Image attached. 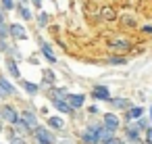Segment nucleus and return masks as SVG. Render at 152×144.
<instances>
[{
  "instance_id": "nucleus-31",
  "label": "nucleus",
  "mask_w": 152,
  "mask_h": 144,
  "mask_svg": "<svg viewBox=\"0 0 152 144\" xmlns=\"http://www.w3.org/2000/svg\"><path fill=\"white\" fill-rule=\"evenodd\" d=\"M86 113H90V115H94V117H100V115H102V111H100L98 104H88V107H86Z\"/></svg>"
},
{
  "instance_id": "nucleus-14",
  "label": "nucleus",
  "mask_w": 152,
  "mask_h": 144,
  "mask_svg": "<svg viewBox=\"0 0 152 144\" xmlns=\"http://www.w3.org/2000/svg\"><path fill=\"white\" fill-rule=\"evenodd\" d=\"M108 48H110V50H115L117 54H121V52L131 50V42H129V40H125V38H115V40H110V42H108Z\"/></svg>"
},
{
  "instance_id": "nucleus-33",
  "label": "nucleus",
  "mask_w": 152,
  "mask_h": 144,
  "mask_svg": "<svg viewBox=\"0 0 152 144\" xmlns=\"http://www.w3.org/2000/svg\"><path fill=\"white\" fill-rule=\"evenodd\" d=\"M142 138H144V142H146V144H152V125L142 134Z\"/></svg>"
},
{
  "instance_id": "nucleus-8",
  "label": "nucleus",
  "mask_w": 152,
  "mask_h": 144,
  "mask_svg": "<svg viewBox=\"0 0 152 144\" xmlns=\"http://www.w3.org/2000/svg\"><path fill=\"white\" fill-rule=\"evenodd\" d=\"M108 104H110V109L115 111V113H125V111H129L131 107H133V100H129V98H125V96H113L110 100H108Z\"/></svg>"
},
{
  "instance_id": "nucleus-32",
  "label": "nucleus",
  "mask_w": 152,
  "mask_h": 144,
  "mask_svg": "<svg viewBox=\"0 0 152 144\" xmlns=\"http://www.w3.org/2000/svg\"><path fill=\"white\" fill-rule=\"evenodd\" d=\"M11 40H0V54H4L7 57V52H9V48H11Z\"/></svg>"
},
{
  "instance_id": "nucleus-18",
  "label": "nucleus",
  "mask_w": 152,
  "mask_h": 144,
  "mask_svg": "<svg viewBox=\"0 0 152 144\" xmlns=\"http://www.w3.org/2000/svg\"><path fill=\"white\" fill-rule=\"evenodd\" d=\"M77 140H79V144H100V142H98V138H96V134H94V132H90V129H86V127H81V129H79Z\"/></svg>"
},
{
  "instance_id": "nucleus-43",
  "label": "nucleus",
  "mask_w": 152,
  "mask_h": 144,
  "mask_svg": "<svg viewBox=\"0 0 152 144\" xmlns=\"http://www.w3.org/2000/svg\"><path fill=\"white\" fill-rule=\"evenodd\" d=\"M50 2H54V0H50Z\"/></svg>"
},
{
  "instance_id": "nucleus-24",
  "label": "nucleus",
  "mask_w": 152,
  "mask_h": 144,
  "mask_svg": "<svg viewBox=\"0 0 152 144\" xmlns=\"http://www.w3.org/2000/svg\"><path fill=\"white\" fill-rule=\"evenodd\" d=\"M115 136H117V134H115V132H110V129H106L104 125H102V129H100V132L96 134V138H98V142H100V144H104V142L113 140Z\"/></svg>"
},
{
  "instance_id": "nucleus-19",
  "label": "nucleus",
  "mask_w": 152,
  "mask_h": 144,
  "mask_svg": "<svg viewBox=\"0 0 152 144\" xmlns=\"http://www.w3.org/2000/svg\"><path fill=\"white\" fill-rule=\"evenodd\" d=\"M46 94H48V100H52V98H67L69 88L67 86H52V88H46Z\"/></svg>"
},
{
  "instance_id": "nucleus-5",
  "label": "nucleus",
  "mask_w": 152,
  "mask_h": 144,
  "mask_svg": "<svg viewBox=\"0 0 152 144\" xmlns=\"http://www.w3.org/2000/svg\"><path fill=\"white\" fill-rule=\"evenodd\" d=\"M90 98L96 100V102H108L113 96H110V90L106 84H94L92 90H90Z\"/></svg>"
},
{
  "instance_id": "nucleus-39",
  "label": "nucleus",
  "mask_w": 152,
  "mask_h": 144,
  "mask_svg": "<svg viewBox=\"0 0 152 144\" xmlns=\"http://www.w3.org/2000/svg\"><path fill=\"white\" fill-rule=\"evenodd\" d=\"M4 21H7V13L0 9V23H4Z\"/></svg>"
},
{
  "instance_id": "nucleus-13",
  "label": "nucleus",
  "mask_w": 152,
  "mask_h": 144,
  "mask_svg": "<svg viewBox=\"0 0 152 144\" xmlns=\"http://www.w3.org/2000/svg\"><path fill=\"white\" fill-rule=\"evenodd\" d=\"M65 100L69 102V107L73 111H79V109L86 107V94H81V92H69Z\"/></svg>"
},
{
  "instance_id": "nucleus-22",
  "label": "nucleus",
  "mask_w": 152,
  "mask_h": 144,
  "mask_svg": "<svg viewBox=\"0 0 152 144\" xmlns=\"http://www.w3.org/2000/svg\"><path fill=\"white\" fill-rule=\"evenodd\" d=\"M127 63H129V59L123 57V54H113V57L106 59V65H110V67H125Z\"/></svg>"
},
{
  "instance_id": "nucleus-38",
  "label": "nucleus",
  "mask_w": 152,
  "mask_h": 144,
  "mask_svg": "<svg viewBox=\"0 0 152 144\" xmlns=\"http://www.w3.org/2000/svg\"><path fill=\"white\" fill-rule=\"evenodd\" d=\"M56 144H75V142H73L71 138H67V136H65V138H58V142H56Z\"/></svg>"
},
{
  "instance_id": "nucleus-20",
  "label": "nucleus",
  "mask_w": 152,
  "mask_h": 144,
  "mask_svg": "<svg viewBox=\"0 0 152 144\" xmlns=\"http://www.w3.org/2000/svg\"><path fill=\"white\" fill-rule=\"evenodd\" d=\"M4 65H7V71H9V75H11L13 79H21V69H19V63H17V61L4 57Z\"/></svg>"
},
{
  "instance_id": "nucleus-26",
  "label": "nucleus",
  "mask_w": 152,
  "mask_h": 144,
  "mask_svg": "<svg viewBox=\"0 0 152 144\" xmlns=\"http://www.w3.org/2000/svg\"><path fill=\"white\" fill-rule=\"evenodd\" d=\"M48 23H50V15H48V13H44V11H42V13H38V15H36V25H38L40 29L48 27Z\"/></svg>"
},
{
  "instance_id": "nucleus-3",
  "label": "nucleus",
  "mask_w": 152,
  "mask_h": 144,
  "mask_svg": "<svg viewBox=\"0 0 152 144\" xmlns=\"http://www.w3.org/2000/svg\"><path fill=\"white\" fill-rule=\"evenodd\" d=\"M100 119H102V125H104L106 129L115 132V134L123 127V119H121L119 113H115V111H106V113H102Z\"/></svg>"
},
{
  "instance_id": "nucleus-11",
  "label": "nucleus",
  "mask_w": 152,
  "mask_h": 144,
  "mask_svg": "<svg viewBox=\"0 0 152 144\" xmlns=\"http://www.w3.org/2000/svg\"><path fill=\"white\" fill-rule=\"evenodd\" d=\"M144 115H146V109H144V107H140V104H133L129 111H125V113H123V117H121V119H123V123H135V121H137L140 117H144Z\"/></svg>"
},
{
  "instance_id": "nucleus-23",
  "label": "nucleus",
  "mask_w": 152,
  "mask_h": 144,
  "mask_svg": "<svg viewBox=\"0 0 152 144\" xmlns=\"http://www.w3.org/2000/svg\"><path fill=\"white\" fill-rule=\"evenodd\" d=\"M98 17H102L104 21H115L119 15H117L115 7H102V9H100V13H98Z\"/></svg>"
},
{
  "instance_id": "nucleus-2",
  "label": "nucleus",
  "mask_w": 152,
  "mask_h": 144,
  "mask_svg": "<svg viewBox=\"0 0 152 144\" xmlns=\"http://www.w3.org/2000/svg\"><path fill=\"white\" fill-rule=\"evenodd\" d=\"M0 119H2L7 125H15V123L21 119V113H19V109H17L15 104L2 102V104H0Z\"/></svg>"
},
{
  "instance_id": "nucleus-41",
  "label": "nucleus",
  "mask_w": 152,
  "mask_h": 144,
  "mask_svg": "<svg viewBox=\"0 0 152 144\" xmlns=\"http://www.w3.org/2000/svg\"><path fill=\"white\" fill-rule=\"evenodd\" d=\"M4 127H7V123H4L2 119H0V134H2V132H4Z\"/></svg>"
},
{
  "instance_id": "nucleus-37",
  "label": "nucleus",
  "mask_w": 152,
  "mask_h": 144,
  "mask_svg": "<svg viewBox=\"0 0 152 144\" xmlns=\"http://www.w3.org/2000/svg\"><path fill=\"white\" fill-rule=\"evenodd\" d=\"M42 2H44V0H29V4H31L34 9H38V11L42 9Z\"/></svg>"
},
{
  "instance_id": "nucleus-21",
  "label": "nucleus",
  "mask_w": 152,
  "mask_h": 144,
  "mask_svg": "<svg viewBox=\"0 0 152 144\" xmlns=\"http://www.w3.org/2000/svg\"><path fill=\"white\" fill-rule=\"evenodd\" d=\"M19 86H21V88L25 90V94H29V96H36V94L42 90V86H40V84H36V82H29V79H23V77L19 79Z\"/></svg>"
},
{
  "instance_id": "nucleus-1",
  "label": "nucleus",
  "mask_w": 152,
  "mask_h": 144,
  "mask_svg": "<svg viewBox=\"0 0 152 144\" xmlns=\"http://www.w3.org/2000/svg\"><path fill=\"white\" fill-rule=\"evenodd\" d=\"M31 140L34 144H56L58 142L56 134L50 127H46V123H40L36 129H31Z\"/></svg>"
},
{
  "instance_id": "nucleus-30",
  "label": "nucleus",
  "mask_w": 152,
  "mask_h": 144,
  "mask_svg": "<svg viewBox=\"0 0 152 144\" xmlns=\"http://www.w3.org/2000/svg\"><path fill=\"white\" fill-rule=\"evenodd\" d=\"M121 23L127 25V27H135V25H137V19H135L133 15H123V17H121Z\"/></svg>"
},
{
  "instance_id": "nucleus-6",
  "label": "nucleus",
  "mask_w": 152,
  "mask_h": 144,
  "mask_svg": "<svg viewBox=\"0 0 152 144\" xmlns=\"http://www.w3.org/2000/svg\"><path fill=\"white\" fill-rule=\"evenodd\" d=\"M21 113V119L25 121V125L29 127V129H36L38 125H40V117H38V109L36 107H25V109H21L19 111Z\"/></svg>"
},
{
  "instance_id": "nucleus-29",
  "label": "nucleus",
  "mask_w": 152,
  "mask_h": 144,
  "mask_svg": "<svg viewBox=\"0 0 152 144\" xmlns=\"http://www.w3.org/2000/svg\"><path fill=\"white\" fill-rule=\"evenodd\" d=\"M150 125H152V123H150V119H148L146 115H144V117H140V119L135 121V127H137V129H140L142 134H144V132H146V129H148Z\"/></svg>"
},
{
  "instance_id": "nucleus-42",
  "label": "nucleus",
  "mask_w": 152,
  "mask_h": 144,
  "mask_svg": "<svg viewBox=\"0 0 152 144\" xmlns=\"http://www.w3.org/2000/svg\"><path fill=\"white\" fill-rule=\"evenodd\" d=\"M19 4H29V0H17Z\"/></svg>"
},
{
  "instance_id": "nucleus-28",
  "label": "nucleus",
  "mask_w": 152,
  "mask_h": 144,
  "mask_svg": "<svg viewBox=\"0 0 152 144\" xmlns=\"http://www.w3.org/2000/svg\"><path fill=\"white\" fill-rule=\"evenodd\" d=\"M0 40H11V25H9V21L0 23Z\"/></svg>"
},
{
  "instance_id": "nucleus-12",
  "label": "nucleus",
  "mask_w": 152,
  "mask_h": 144,
  "mask_svg": "<svg viewBox=\"0 0 152 144\" xmlns=\"http://www.w3.org/2000/svg\"><path fill=\"white\" fill-rule=\"evenodd\" d=\"M11 25V42H23V40H29V34H27V29L19 23V21H15V23H9Z\"/></svg>"
},
{
  "instance_id": "nucleus-27",
  "label": "nucleus",
  "mask_w": 152,
  "mask_h": 144,
  "mask_svg": "<svg viewBox=\"0 0 152 144\" xmlns=\"http://www.w3.org/2000/svg\"><path fill=\"white\" fill-rule=\"evenodd\" d=\"M0 9H2L4 13H11L17 9V0H0Z\"/></svg>"
},
{
  "instance_id": "nucleus-9",
  "label": "nucleus",
  "mask_w": 152,
  "mask_h": 144,
  "mask_svg": "<svg viewBox=\"0 0 152 144\" xmlns=\"http://www.w3.org/2000/svg\"><path fill=\"white\" fill-rule=\"evenodd\" d=\"M38 44H40V54L44 57V61H46V63H50V65H54L58 59H56V52H54L52 44H48V42H46V40H42V38H38Z\"/></svg>"
},
{
  "instance_id": "nucleus-16",
  "label": "nucleus",
  "mask_w": 152,
  "mask_h": 144,
  "mask_svg": "<svg viewBox=\"0 0 152 144\" xmlns=\"http://www.w3.org/2000/svg\"><path fill=\"white\" fill-rule=\"evenodd\" d=\"M46 127H50L52 132H63L67 127V123L61 115H48L46 117Z\"/></svg>"
},
{
  "instance_id": "nucleus-40",
  "label": "nucleus",
  "mask_w": 152,
  "mask_h": 144,
  "mask_svg": "<svg viewBox=\"0 0 152 144\" xmlns=\"http://www.w3.org/2000/svg\"><path fill=\"white\" fill-rule=\"evenodd\" d=\"M148 119H150V123H152V104L148 107Z\"/></svg>"
},
{
  "instance_id": "nucleus-35",
  "label": "nucleus",
  "mask_w": 152,
  "mask_h": 144,
  "mask_svg": "<svg viewBox=\"0 0 152 144\" xmlns=\"http://www.w3.org/2000/svg\"><path fill=\"white\" fill-rule=\"evenodd\" d=\"M104 144H127L123 138H119V136H115L113 140H108V142H104Z\"/></svg>"
},
{
  "instance_id": "nucleus-4",
  "label": "nucleus",
  "mask_w": 152,
  "mask_h": 144,
  "mask_svg": "<svg viewBox=\"0 0 152 144\" xmlns=\"http://www.w3.org/2000/svg\"><path fill=\"white\" fill-rule=\"evenodd\" d=\"M19 94V90H17V86L9 79V77H4L2 73H0V100H9V98H15Z\"/></svg>"
},
{
  "instance_id": "nucleus-15",
  "label": "nucleus",
  "mask_w": 152,
  "mask_h": 144,
  "mask_svg": "<svg viewBox=\"0 0 152 144\" xmlns=\"http://www.w3.org/2000/svg\"><path fill=\"white\" fill-rule=\"evenodd\" d=\"M15 13H17V17H19L21 21H25V23H29V21L36 19V17H34V9H31L29 4H19V2H17Z\"/></svg>"
},
{
  "instance_id": "nucleus-7",
  "label": "nucleus",
  "mask_w": 152,
  "mask_h": 144,
  "mask_svg": "<svg viewBox=\"0 0 152 144\" xmlns=\"http://www.w3.org/2000/svg\"><path fill=\"white\" fill-rule=\"evenodd\" d=\"M123 140L127 144H137L142 140V132L135 127V123H123Z\"/></svg>"
},
{
  "instance_id": "nucleus-17",
  "label": "nucleus",
  "mask_w": 152,
  "mask_h": 144,
  "mask_svg": "<svg viewBox=\"0 0 152 144\" xmlns=\"http://www.w3.org/2000/svg\"><path fill=\"white\" fill-rule=\"evenodd\" d=\"M52 86H56V73L50 67H44L42 69V90L52 88Z\"/></svg>"
},
{
  "instance_id": "nucleus-25",
  "label": "nucleus",
  "mask_w": 152,
  "mask_h": 144,
  "mask_svg": "<svg viewBox=\"0 0 152 144\" xmlns=\"http://www.w3.org/2000/svg\"><path fill=\"white\" fill-rule=\"evenodd\" d=\"M7 57H9V59H13V61H17V63H21V61H23V54H21L19 46H17L15 42L11 44V48H9V52H7Z\"/></svg>"
},
{
  "instance_id": "nucleus-36",
  "label": "nucleus",
  "mask_w": 152,
  "mask_h": 144,
  "mask_svg": "<svg viewBox=\"0 0 152 144\" xmlns=\"http://www.w3.org/2000/svg\"><path fill=\"white\" fill-rule=\"evenodd\" d=\"M140 32H142V34H146V36H152V25H142V27H140Z\"/></svg>"
},
{
  "instance_id": "nucleus-34",
  "label": "nucleus",
  "mask_w": 152,
  "mask_h": 144,
  "mask_svg": "<svg viewBox=\"0 0 152 144\" xmlns=\"http://www.w3.org/2000/svg\"><path fill=\"white\" fill-rule=\"evenodd\" d=\"M7 144H29V140H27V138H13V140H9Z\"/></svg>"
},
{
  "instance_id": "nucleus-10",
  "label": "nucleus",
  "mask_w": 152,
  "mask_h": 144,
  "mask_svg": "<svg viewBox=\"0 0 152 144\" xmlns=\"http://www.w3.org/2000/svg\"><path fill=\"white\" fill-rule=\"evenodd\" d=\"M48 102L52 104V109H54L58 115H71V117H75V115H77V111H73L65 98H52V100H48Z\"/></svg>"
}]
</instances>
